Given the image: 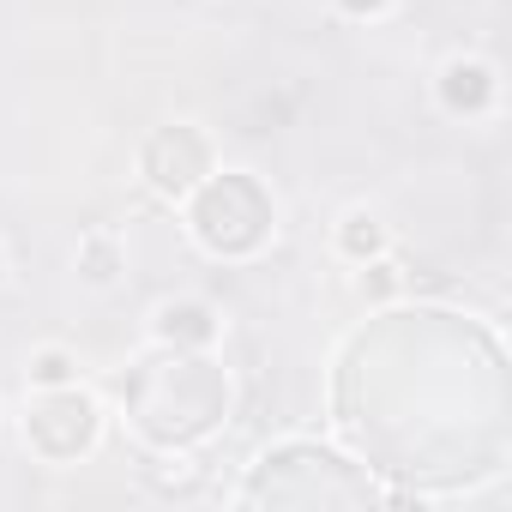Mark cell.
<instances>
[{
    "instance_id": "6da1fadb",
    "label": "cell",
    "mask_w": 512,
    "mask_h": 512,
    "mask_svg": "<svg viewBox=\"0 0 512 512\" xmlns=\"http://www.w3.org/2000/svg\"><path fill=\"white\" fill-rule=\"evenodd\" d=\"M121 404L151 446L187 452L229 416V374L211 350H157L121 380Z\"/></svg>"
},
{
    "instance_id": "7a4b0ae2",
    "label": "cell",
    "mask_w": 512,
    "mask_h": 512,
    "mask_svg": "<svg viewBox=\"0 0 512 512\" xmlns=\"http://www.w3.org/2000/svg\"><path fill=\"white\" fill-rule=\"evenodd\" d=\"M380 488L368 476V464H350L344 452L320 446V440H278L260 452L241 506H374Z\"/></svg>"
},
{
    "instance_id": "3957f363",
    "label": "cell",
    "mask_w": 512,
    "mask_h": 512,
    "mask_svg": "<svg viewBox=\"0 0 512 512\" xmlns=\"http://www.w3.org/2000/svg\"><path fill=\"white\" fill-rule=\"evenodd\" d=\"M181 205H187V235L211 260H253L278 235V199L247 169H211Z\"/></svg>"
},
{
    "instance_id": "277c9868",
    "label": "cell",
    "mask_w": 512,
    "mask_h": 512,
    "mask_svg": "<svg viewBox=\"0 0 512 512\" xmlns=\"http://www.w3.org/2000/svg\"><path fill=\"white\" fill-rule=\"evenodd\" d=\"M103 434V410L91 392L73 386H37L31 410H25V446L43 458V464H79Z\"/></svg>"
},
{
    "instance_id": "5b68a950",
    "label": "cell",
    "mask_w": 512,
    "mask_h": 512,
    "mask_svg": "<svg viewBox=\"0 0 512 512\" xmlns=\"http://www.w3.org/2000/svg\"><path fill=\"white\" fill-rule=\"evenodd\" d=\"M217 169V145L205 139V127H193V121H169V127H157L145 145H139V175H145V187L157 193V199H187L205 175Z\"/></svg>"
},
{
    "instance_id": "8992f818",
    "label": "cell",
    "mask_w": 512,
    "mask_h": 512,
    "mask_svg": "<svg viewBox=\"0 0 512 512\" xmlns=\"http://www.w3.org/2000/svg\"><path fill=\"white\" fill-rule=\"evenodd\" d=\"M434 97H440L446 115L476 121V115H488V109L500 103V73H494V61H482V55H452V61H440V73H434Z\"/></svg>"
},
{
    "instance_id": "52a82bcc",
    "label": "cell",
    "mask_w": 512,
    "mask_h": 512,
    "mask_svg": "<svg viewBox=\"0 0 512 512\" xmlns=\"http://www.w3.org/2000/svg\"><path fill=\"white\" fill-rule=\"evenodd\" d=\"M151 338H157V350H211L223 338V314L205 296H169L151 314Z\"/></svg>"
},
{
    "instance_id": "ba28073f",
    "label": "cell",
    "mask_w": 512,
    "mask_h": 512,
    "mask_svg": "<svg viewBox=\"0 0 512 512\" xmlns=\"http://www.w3.org/2000/svg\"><path fill=\"white\" fill-rule=\"evenodd\" d=\"M386 223L374 217V211H344L338 217V229H332V247H338V260H350V266H362V260H380L386 253Z\"/></svg>"
},
{
    "instance_id": "9c48e42d",
    "label": "cell",
    "mask_w": 512,
    "mask_h": 512,
    "mask_svg": "<svg viewBox=\"0 0 512 512\" xmlns=\"http://www.w3.org/2000/svg\"><path fill=\"white\" fill-rule=\"evenodd\" d=\"M79 278H85L91 290H109V284L121 278V241H115L109 229H85V235H79Z\"/></svg>"
},
{
    "instance_id": "30bf717a",
    "label": "cell",
    "mask_w": 512,
    "mask_h": 512,
    "mask_svg": "<svg viewBox=\"0 0 512 512\" xmlns=\"http://www.w3.org/2000/svg\"><path fill=\"white\" fill-rule=\"evenodd\" d=\"M398 290H404V266H392L386 253L356 266V296H362V302H392Z\"/></svg>"
},
{
    "instance_id": "8fae6325",
    "label": "cell",
    "mask_w": 512,
    "mask_h": 512,
    "mask_svg": "<svg viewBox=\"0 0 512 512\" xmlns=\"http://www.w3.org/2000/svg\"><path fill=\"white\" fill-rule=\"evenodd\" d=\"M31 386H73L79 380V356L73 350H61V344H43V350H31Z\"/></svg>"
},
{
    "instance_id": "7c38bea8",
    "label": "cell",
    "mask_w": 512,
    "mask_h": 512,
    "mask_svg": "<svg viewBox=\"0 0 512 512\" xmlns=\"http://www.w3.org/2000/svg\"><path fill=\"white\" fill-rule=\"evenodd\" d=\"M332 7H338L344 19L368 25V19H386V13H392V0H332Z\"/></svg>"
},
{
    "instance_id": "4fadbf2b",
    "label": "cell",
    "mask_w": 512,
    "mask_h": 512,
    "mask_svg": "<svg viewBox=\"0 0 512 512\" xmlns=\"http://www.w3.org/2000/svg\"><path fill=\"white\" fill-rule=\"evenodd\" d=\"M0 284H7V253H0Z\"/></svg>"
}]
</instances>
